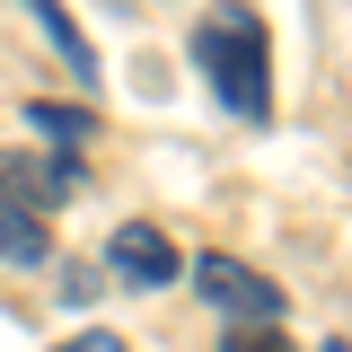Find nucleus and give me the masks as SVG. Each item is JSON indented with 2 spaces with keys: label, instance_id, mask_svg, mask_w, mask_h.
<instances>
[{
  "label": "nucleus",
  "instance_id": "obj_8",
  "mask_svg": "<svg viewBox=\"0 0 352 352\" xmlns=\"http://www.w3.org/2000/svg\"><path fill=\"white\" fill-rule=\"evenodd\" d=\"M27 115H36V132H53L62 150H80V141H88V115H80V106H53V97H36Z\"/></svg>",
  "mask_w": 352,
  "mask_h": 352
},
{
  "label": "nucleus",
  "instance_id": "obj_1",
  "mask_svg": "<svg viewBox=\"0 0 352 352\" xmlns=\"http://www.w3.org/2000/svg\"><path fill=\"white\" fill-rule=\"evenodd\" d=\"M194 71L212 80V97L238 115V124H264L273 115V36L247 0H220L212 18L194 27Z\"/></svg>",
  "mask_w": 352,
  "mask_h": 352
},
{
  "label": "nucleus",
  "instance_id": "obj_10",
  "mask_svg": "<svg viewBox=\"0 0 352 352\" xmlns=\"http://www.w3.org/2000/svg\"><path fill=\"white\" fill-rule=\"evenodd\" d=\"M326 352H352V344H326Z\"/></svg>",
  "mask_w": 352,
  "mask_h": 352
},
{
  "label": "nucleus",
  "instance_id": "obj_4",
  "mask_svg": "<svg viewBox=\"0 0 352 352\" xmlns=\"http://www.w3.org/2000/svg\"><path fill=\"white\" fill-rule=\"evenodd\" d=\"M194 291L212 308H229V317H282V291L264 273H247L238 256H194Z\"/></svg>",
  "mask_w": 352,
  "mask_h": 352
},
{
  "label": "nucleus",
  "instance_id": "obj_9",
  "mask_svg": "<svg viewBox=\"0 0 352 352\" xmlns=\"http://www.w3.org/2000/svg\"><path fill=\"white\" fill-rule=\"evenodd\" d=\"M53 352H132L124 335H106V326H97V335H71V344H53Z\"/></svg>",
  "mask_w": 352,
  "mask_h": 352
},
{
  "label": "nucleus",
  "instance_id": "obj_3",
  "mask_svg": "<svg viewBox=\"0 0 352 352\" xmlns=\"http://www.w3.org/2000/svg\"><path fill=\"white\" fill-rule=\"evenodd\" d=\"M0 194L27 203V212H53L80 194V150H53V159H27V150H0Z\"/></svg>",
  "mask_w": 352,
  "mask_h": 352
},
{
  "label": "nucleus",
  "instance_id": "obj_2",
  "mask_svg": "<svg viewBox=\"0 0 352 352\" xmlns=\"http://www.w3.org/2000/svg\"><path fill=\"white\" fill-rule=\"evenodd\" d=\"M106 264H115V282H132V291H168L176 273H185V256H176V238L159 220H124L106 238Z\"/></svg>",
  "mask_w": 352,
  "mask_h": 352
},
{
  "label": "nucleus",
  "instance_id": "obj_5",
  "mask_svg": "<svg viewBox=\"0 0 352 352\" xmlns=\"http://www.w3.org/2000/svg\"><path fill=\"white\" fill-rule=\"evenodd\" d=\"M44 256H53L44 212H27V203H9V194H0V264H44Z\"/></svg>",
  "mask_w": 352,
  "mask_h": 352
},
{
  "label": "nucleus",
  "instance_id": "obj_6",
  "mask_svg": "<svg viewBox=\"0 0 352 352\" xmlns=\"http://www.w3.org/2000/svg\"><path fill=\"white\" fill-rule=\"evenodd\" d=\"M27 9H36V27H44V36H53V53H62L80 80H97V53H88V36L71 27V9H62V0H27Z\"/></svg>",
  "mask_w": 352,
  "mask_h": 352
},
{
  "label": "nucleus",
  "instance_id": "obj_7",
  "mask_svg": "<svg viewBox=\"0 0 352 352\" xmlns=\"http://www.w3.org/2000/svg\"><path fill=\"white\" fill-rule=\"evenodd\" d=\"M220 352H291V335H282V317H238L220 335Z\"/></svg>",
  "mask_w": 352,
  "mask_h": 352
}]
</instances>
